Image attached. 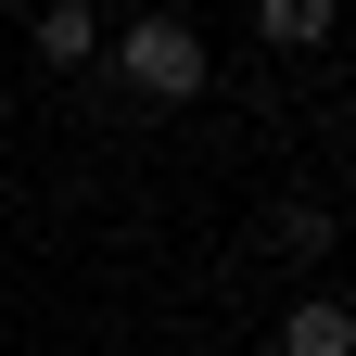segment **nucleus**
<instances>
[{
    "mask_svg": "<svg viewBox=\"0 0 356 356\" xmlns=\"http://www.w3.org/2000/svg\"><path fill=\"white\" fill-rule=\"evenodd\" d=\"M204 76H216V51L191 13H140L115 38V89H140V102H204Z\"/></svg>",
    "mask_w": 356,
    "mask_h": 356,
    "instance_id": "f257e3e1",
    "label": "nucleus"
},
{
    "mask_svg": "<svg viewBox=\"0 0 356 356\" xmlns=\"http://www.w3.org/2000/svg\"><path fill=\"white\" fill-rule=\"evenodd\" d=\"M280 356H356V305H343V293L280 305Z\"/></svg>",
    "mask_w": 356,
    "mask_h": 356,
    "instance_id": "f03ea898",
    "label": "nucleus"
},
{
    "mask_svg": "<svg viewBox=\"0 0 356 356\" xmlns=\"http://www.w3.org/2000/svg\"><path fill=\"white\" fill-rule=\"evenodd\" d=\"M254 38H267V51H318V38H331V0H267Z\"/></svg>",
    "mask_w": 356,
    "mask_h": 356,
    "instance_id": "7ed1b4c3",
    "label": "nucleus"
},
{
    "mask_svg": "<svg viewBox=\"0 0 356 356\" xmlns=\"http://www.w3.org/2000/svg\"><path fill=\"white\" fill-rule=\"evenodd\" d=\"M38 51H51V64H89V51H102V13H89V0H51V13H38Z\"/></svg>",
    "mask_w": 356,
    "mask_h": 356,
    "instance_id": "20e7f679",
    "label": "nucleus"
},
{
    "mask_svg": "<svg viewBox=\"0 0 356 356\" xmlns=\"http://www.w3.org/2000/svg\"><path fill=\"white\" fill-rule=\"evenodd\" d=\"M267 242H280V254H331V204H280Z\"/></svg>",
    "mask_w": 356,
    "mask_h": 356,
    "instance_id": "39448f33",
    "label": "nucleus"
}]
</instances>
